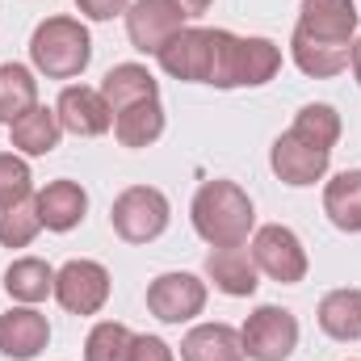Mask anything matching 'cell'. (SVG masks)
Wrapping results in <instances>:
<instances>
[{
	"label": "cell",
	"instance_id": "1",
	"mask_svg": "<svg viewBox=\"0 0 361 361\" xmlns=\"http://www.w3.org/2000/svg\"><path fill=\"white\" fill-rule=\"evenodd\" d=\"M357 4L353 0H302L298 25L290 38V55L302 76L328 80L353 63V34H357Z\"/></svg>",
	"mask_w": 361,
	"mask_h": 361
},
{
	"label": "cell",
	"instance_id": "2",
	"mask_svg": "<svg viewBox=\"0 0 361 361\" xmlns=\"http://www.w3.org/2000/svg\"><path fill=\"white\" fill-rule=\"evenodd\" d=\"M189 214H193V231L210 248H244L252 227H257L252 197L235 180H206L193 193V210Z\"/></svg>",
	"mask_w": 361,
	"mask_h": 361
},
{
	"label": "cell",
	"instance_id": "3",
	"mask_svg": "<svg viewBox=\"0 0 361 361\" xmlns=\"http://www.w3.org/2000/svg\"><path fill=\"white\" fill-rule=\"evenodd\" d=\"M277 68H281V51L269 38H235L231 30H214V68L206 85L257 89V85H269Z\"/></svg>",
	"mask_w": 361,
	"mask_h": 361
},
{
	"label": "cell",
	"instance_id": "4",
	"mask_svg": "<svg viewBox=\"0 0 361 361\" xmlns=\"http://www.w3.org/2000/svg\"><path fill=\"white\" fill-rule=\"evenodd\" d=\"M30 59L47 80H72L92 59L89 30L76 17H47L30 38Z\"/></svg>",
	"mask_w": 361,
	"mask_h": 361
},
{
	"label": "cell",
	"instance_id": "5",
	"mask_svg": "<svg viewBox=\"0 0 361 361\" xmlns=\"http://www.w3.org/2000/svg\"><path fill=\"white\" fill-rule=\"evenodd\" d=\"M169 214H173L169 197L160 189H152V185H130L109 206V223H114V231L126 244H152V240H160L164 227H169Z\"/></svg>",
	"mask_w": 361,
	"mask_h": 361
},
{
	"label": "cell",
	"instance_id": "6",
	"mask_svg": "<svg viewBox=\"0 0 361 361\" xmlns=\"http://www.w3.org/2000/svg\"><path fill=\"white\" fill-rule=\"evenodd\" d=\"M244 357L252 361H286L298 345V319L286 307H257L240 328Z\"/></svg>",
	"mask_w": 361,
	"mask_h": 361
},
{
	"label": "cell",
	"instance_id": "7",
	"mask_svg": "<svg viewBox=\"0 0 361 361\" xmlns=\"http://www.w3.org/2000/svg\"><path fill=\"white\" fill-rule=\"evenodd\" d=\"M252 261H257V273H265L281 286H298L307 277V248L281 223H269L252 235Z\"/></svg>",
	"mask_w": 361,
	"mask_h": 361
},
{
	"label": "cell",
	"instance_id": "8",
	"mask_svg": "<svg viewBox=\"0 0 361 361\" xmlns=\"http://www.w3.org/2000/svg\"><path fill=\"white\" fill-rule=\"evenodd\" d=\"M180 30H185V13L177 8V0H130L126 8V34L143 55H160Z\"/></svg>",
	"mask_w": 361,
	"mask_h": 361
},
{
	"label": "cell",
	"instance_id": "9",
	"mask_svg": "<svg viewBox=\"0 0 361 361\" xmlns=\"http://www.w3.org/2000/svg\"><path fill=\"white\" fill-rule=\"evenodd\" d=\"M55 298L72 315H97L109 298V273L97 261H68L55 273Z\"/></svg>",
	"mask_w": 361,
	"mask_h": 361
},
{
	"label": "cell",
	"instance_id": "10",
	"mask_svg": "<svg viewBox=\"0 0 361 361\" xmlns=\"http://www.w3.org/2000/svg\"><path fill=\"white\" fill-rule=\"evenodd\" d=\"M202 307H206V281H197L193 273H160L147 286V311L164 324H185L202 315Z\"/></svg>",
	"mask_w": 361,
	"mask_h": 361
},
{
	"label": "cell",
	"instance_id": "11",
	"mask_svg": "<svg viewBox=\"0 0 361 361\" xmlns=\"http://www.w3.org/2000/svg\"><path fill=\"white\" fill-rule=\"evenodd\" d=\"M160 68L173 80H189V85H206L210 68H214V30H180L177 38H169V47L156 55Z\"/></svg>",
	"mask_w": 361,
	"mask_h": 361
},
{
	"label": "cell",
	"instance_id": "12",
	"mask_svg": "<svg viewBox=\"0 0 361 361\" xmlns=\"http://www.w3.org/2000/svg\"><path fill=\"white\" fill-rule=\"evenodd\" d=\"M328 160H332V152H324V147L307 143V139H302V135H294V130L277 135V139H273V147H269L273 173L286 180V185H315V180L328 173Z\"/></svg>",
	"mask_w": 361,
	"mask_h": 361
},
{
	"label": "cell",
	"instance_id": "13",
	"mask_svg": "<svg viewBox=\"0 0 361 361\" xmlns=\"http://www.w3.org/2000/svg\"><path fill=\"white\" fill-rule=\"evenodd\" d=\"M55 114H59V126L72 130V135H80V139H97V135H105L114 126L109 101L101 97V89H85V85H68V89L59 92Z\"/></svg>",
	"mask_w": 361,
	"mask_h": 361
},
{
	"label": "cell",
	"instance_id": "14",
	"mask_svg": "<svg viewBox=\"0 0 361 361\" xmlns=\"http://www.w3.org/2000/svg\"><path fill=\"white\" fill-rule=\"evenodd\" d=\"M47 341H51V324L34 307H13L8 315H0V353L4 357L30 361L47 349Z\"/></svg>",
	"mask_w": 361,
	"mask_h": 361
},
{
	"label": "cell",
	"instance_id": "15",
	"mask_svg": "<svg viewBox=\"0 0 361 361\" xmlns=\"http://www.w3.org/2000/svg\"><path fill=\"white\" fill-rule=\"evenodd\" d=\"M89 210V193L76 180H51L47 189H38V219L47 231H72L85 223Z\"/></svg>",
	"mask_w": 361,
	"mask_h": 361
},
{
	"label": "cell",
	"instance_id": "16",
	"mask_svg": "<svg viewBox=\"0 0 361 361\" xmlns=\"http://www.w3.org/2000/svg\"><path fill=\"white\" fill-rule=\"evenodd\" d=\"M114 135L122 147H152L160 135H164V105L160 97H147V101H135L126 109L114 114Z\"/></svg>",
	"mask_w": 361,
	"mask_h": 361
},
{
	"label": "cell",
	"instance_id": "17",
	"mask_svg": "<svg viewBox=\"0 0 361 361\" xmlns=\"http://www.w3.org/2000/svg\"><path fill=\"white\" fill-rule=\"evenodd\" d=\"M206 277L214 281V290L231 298H248L257 290V261L244 248H214L206 257Z\"/></svg>",
	"mask_w": 361,
	"mask_h": 361
},
{
	"label": "cell",
	"instance_id": "18",
	"mask_svg": "<svg viewBox=\"0 0 361 361\" xmlns=\"http://www.w3.org/2000/svg\"><path fill=\"white\" fill-rule=\"evenodd\" d=\"M180 361H244V341L227 324H197L180 341Z\"/></svg>",
	"mask_w": 361,
	"mask_h": 361
},
{
	"label": "cell",
	"instance_id": "19",
	"mask_svg": "<svg viewBox=\"0 0 361 361\" xmlns=\"http://www.w3.org/2000/svg\"><path fill=\"white\" fill-rule=\"evenodd\" d=\"M59 135H63L59 114L47 109V105H34L30 114H21V118L8 126L13 147L25 152V156H47V152H55V147H59Z\"/></svg>",
	"mask_w": 361,
	"mask_h": 361
},
{
	"label": "cell",
	"instance_id": "20",
	"mask_svg": "<svg viewBox=\"0 0 361 361\" xmlns=\"http://www.w3.org/2000/svg\"><path fill=\"white\" fill-rule=\"evenodd\" d=\"M101 97H105L109 109L118 114V109H126V105H135V101L160 97V85H156V76H152L143 63H118V68L105 72V80H101Z\"/></svg>",
	"mask_w": 361,
	"mask_h": 361
},
{
	"label": "cell",
	"instance_id": "21",
	"mask_svg": "<svg viewBox=\"0 0 361 361\" xmlns=\"http://www.w3.org/2000/svg\"><path fill=\"white\" fill-rule=\"evenodd\" d=\"M324 210L332 227L341 231H361V169H345L328 180L324 189Z\"/></svg>",
	"mask_w": 361,
	"mask_h": 361
},
{
	"label": "cell",
	"instance_id": "22",
	"mask_svg": "<svg viewBox=\"0 0 361 361\" xmlns=\"http://www.w3.org/2000/svg\"><path fill=\"white\" fill-rule=\"evenodd\" d=\"M319 328L332 341H361V290H332V294H324Z\"/></svg>",
	"mask_w": 361,
	"mask_h": 361
},
{
	"label": "cell",
	"instance_id": "23",
	"mask_svg": "<svg viewBox=\"0 0 361 361\" xmlns=\"http://www.w3.org/2000/svg\"><path fill=\"white\" fill-rule=\"evenodd\" d=\"M38 231H42L38 193H21V197L0 202V244L4 248H25Z\"/></svg>",
	"mask_w": 361,
	"mask_h": 361
},
{
	"label": "cell",
	"instance_id": "24",
	"mask_svg": "<svg viewBox=\"0 0 361 361\" xmlns=\"http://www.w3.org/2000/svg\"><path fill=\"white\" fill-rule=\"evenodd\" d=\"M38 105V80L21 63H0V122L13 126L21 114Z\"/></svg>",
	"mask_w": 361,
	"mask_h": 361
},
{
	"label": "cell",
	"instance_id": "25",
	"mask_svg": "<svg viewBox=\"0 0 361 361\" xmlns=\"http://www.w3.org/2000/svg\"><path fill=\"white\" fill-rule=\"evenodd\" d=\"M4 290L17 302H42L47 294H55V269L38 257H21L4 269Z\"/></svg>",
	"mask_w": 361,
	"mask_h": 361
},
{
	"label": "cell",
	"instance_id": "26",
	"mask_svg": "<svg viewBox=\"0 0 361 361\" xmlns=\"http://www.w3.org/2000/svg\"><path fill=\"white\" fill-rule=\"evenodd\" d=\"M130 353H135V332L114 319L97 324L85 341V361H130Z\"/></svg>",
	"mask_w": 361,
	"mask_h": 361
},
{
	"label": "cell",
	"instance_id": "27",
	"mask_svg": "<svg viewBox=\"0 0 361 361\" xmlns=\"http://www.w3.org/2000/svg\"><path fill=\"white\" fill-rule=\"evenodd\" d=\"M21 193H34L30 164H25V160H17V156H4V152H0V202L21 197Z\"/></svg>",
	"mask_w": 361,
	"mask_h": 361
},
{
	"label": "cell",
	"instance_id": "28",
	"mask_svg": "<svg viewBox=\"0 0 361 361\" xmlns=\"http://www.w3.org/2000/svg\"><path fill=\"white\" fill-rule=\"evenodd\" d=\"M130 361H177V357H173V349H169L160 336H135Z\"/></svg>",
	"mask_w": 361,
	"mask_h": 361
},
{
	"label": "cell",
	"instance_id": "29",
	"mask_svg": "<svg viewBox=\"0 0 361 361\" xmlns=\"http://www.w3.org/2000/svg\"><path fill=\"white\" fill-rule=\"evenodd\" d=\"M76 4H80V13L92 17V21H109V17H118V13L130 8V0H76Z\"/></svg>",
	"mask_w": 361,
	"mask_h": 361
},
{
	"label": "cell",
	"instance_id": "30",
	"mask_svg": "<svg viewBox=\"0 0 361 361\" xmlns=\"http://www.w3.org/2000/svg\"><path fill=\"white\" fill-rule=\"evenodd\" d=\"M210 4H214V0H177V8L185 13V17H202Z\"/></svg>",
	"mask_w": 361,
	"mask_h": 361
},
{
	"label": "cell",
	"instance_id": "31",
	"mask_svg": "<svg viewBox=\"0 0 361 361\" xmlns=\"http://www.w3.org/2000/svg\"><path fill=\"white\" fill-rule=\"evenodd\" d=\"M353 76H357V85H361V38L353 42Z\"/></svg>",
	"mask_w": 361,
	"mask_h": 361
}]
</instances>
